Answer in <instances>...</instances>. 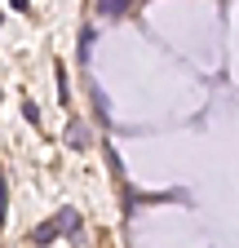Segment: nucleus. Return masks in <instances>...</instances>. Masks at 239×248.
I'll use <instances>...</instances> for the list:
<instances>
[{"label": "nucleus", "instance_id": "39448f33", "mask_svg": "<svg viewBox=\"0 0 239 248\" xmlns=\"http://www.w3.org/2000/svg\"><path fill=\"white\" fill-rule=\"evenodd\" d=\"M0 98H5V93H0Z\"/></svg>", "mask_w": 239, "mask_h": 248}, {"label": "nucleus", "instance_id": "f257e3e1", "mask_svg": "<svg viewBox=\"0 0 239 248\" xmlns=\"http://www.w3.org/2000/svg\"><path fill=\"white\" fill-rule=\"evenodd\" d=\"M58 235H80V213H75V208H62L53 222L36 226V231H31V244H53Z\"/></svg>", "mask_w": 239, "mask_h": 248}, {"label": "nucleus", "instance_id": "f03ea898", "mask_svg": "<svg viewBox=\"0 0 239 248\" xmlns=\"http://www.w3.org/2000/svg\"><path fill=\"white\" fill-rule=\"evenodd\" d=\"M67 146H71V151H84V146H89V129H84L80 120L67 124Z\"/></svg>", "mask_w": 239, "mask_h": 248}, {"label": "nucleus", "instance_id": "7ed1b4c3", "mask_svg": "<svg viewBox=\"0 0 239 248\" xmlns=\"http://www.w3.org/2000/svg\"><path fill=\"white\" fill-rule=\"evenodd\" d=\"M98 14L102 18H124L129 14V0H98Z\"/></svg>", "mask_w": 239, "mask_h": 248}, {"label": "nucleus", "instance_id": "20e7f679", "mask_svg": "<svg viewBox=\"0 0 239 248\" xmlns=\"http://www.w3.org/2000/svg\"><path fill=\"white\" fill-rule=\"evenodd\" d=\"M22 120H27V124H40V111H36L31 102H22Z\"/></svg>", "mask_w": 239, "mask_h": 248}]
</instances>
